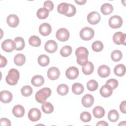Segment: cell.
Wrapping results in <instances>:
<instances>
[{
  "label": "cell",
  "mask_w": 126,
  "mask_h": 126,
  "mask_svg": "<svg viewBox=\"0 0 126 126\" xmlns=\"http://www.w3.org/2000/svg\"><path fill=\"white\" fill-rule=\"evenodd\" d=\"M15 44V50L17 51L22 50L25 46V43L24 39L21 37H16L14 40Z\"/></svg>",
  "instance_id": "cell-23"
},
{
  "label": "cell",
  "mask_w": 126,
  "mask_h": 126,
  "mask_svg": "<svg viewBox=\"0 0 126 126\" xmlns=\"http://www.w3.org/2000/svg\"><path fill=\"white\" fill-rule=\"evenodd\" d=\"M106 84L109 85L113 89H115L118 86V81L115 79H110L107 81Z\"/></svg>",
  "instance_id": "cell-43"
},
{
  "label": "cell",
  "mask_w": 126,
  "mask_h": 126,
  "mask_svg": "<svg viewBox=\"0 0 126 126\" xmlns=\"http://www.w3.org/2000/svg\"><path fill=\"white\" fill-rule=\"evenodd\" d=\"M69 32L65 28H61L59 29L56 34V36L57 39L62 42L67 41L69 39Z\"/></svg>",
  "instance_id": "cell-6"
},
{
  "label": "cell",
  "mask_w": 126,
  "mask_h": 126,
  "mask_svg": "<svg viewBox=\"0 0 126 126\" xmlns=\"http://www.w3.org/2000/svg\"><path fill=\"white\" fill-rule=\"evenodd\" d=\"M20 77V74L17 69L15 68L10 69L8 75L5 78V81L10 85H16Z\"/></svg>",
  "instance_id": "cell-3"
},
{
  "label": "cell",
  "mask_w": 126,
  "mask_h": 126,
  "mask_svg": "<svg viewBox=\"0 0 126 126\" xmlns=\"http://www.w3.org/2000/svg\"><path fill=\"white\" fill-rule=\"evenodd\" d=\"M51 93L50 88H43L36 92L35 95V99L38 102L42 104L45 102L47 97L51 95Z\"/></svg>",
  "instance_id": "cell-2"
},
{
  "label": "cell",
  "mask_w": 126,
  "mask_h": 126,
  "mask_svg": "<svg viewBox=\"0 0 126 126\" xmlns=\"http://www.w3.org/2000/svg\"><path fill=\"white\" fill-rule=\"evenodd\" d=\"M26 62V57L23 54H17L14 58V62L16 65L22 66Z\"/></svg>",
  "instance_id": "cell-28"
},
{
  "label": "cell",
  "mask_w": 126,
  "mask_h": 126,
  "mask_svg": "<svg viewBox=\"0 0 126 126\" xmlns=\"http://www.w3.org/2000/svg\"><path fill=\"white\" fill-rule=\"evenodd\" d=\"M101 13L104 15H107L111 14L113 11V6L108 3H105L102 5L100 8Z\"/></svg>",
  "instance_id": "cell-25"
},
{
  "label": "cell",
  "mask_w": 126,
  "mask_h": 126,
  "mask_svg": "<svg viewBox=\"0 0 126 126\" xmlns=\"http://www.w3.org/2000/svg\"><path fill=\"white\" fill-rule=\"evenodd\" d=\"M72 48L69 45H66L63 47L60 50V54L62 56L67 57L69 56L72 53Z\"/></svg>",
  "instance_id": "cell-36"
},
{
  "label": "cell",
  "mask_w": 126,
  "mask_h": 126,
  "mask_svg": "<svg viewBox=\"0 0 126 126\" xmlns=\"http://www.w3.org/2000/svg\"><path fill=\"white\" fill-rule=\"evenodd\" d=\"M100 14L96 11H92L87 16L88 22L91 25H96L100 21Z\"/></svg>",
  "instance_id": "cell-10"
},
{
  "label": "cell",
  "mask_w": 126,
  "mask_h": 126,
  "mask_svg": "<svg viewBox=\"0 0 126 126\" xmlns=\"http://www.w3.org/2000/svg\"><path fill=\"white\" fill-rule=\"evenodd\" d=\"M6 22L9 27L15 28L19 23V19L16 15L10 14L7 16L6 18Z\"/></svg>",
  "instance_id": "cell-16"
},
{
  "label": "cell",
  "mask_w": 126,
  "mask_h": 126,
  "mask_svg": "<svg viewBox=\"0 0 126 126\" xmlns=\"http://www.w3.org/2000/svg\"><path fill=\"white\" fill-rule=\"evenodd\" d=\"M92 48L94 52H100L103 49V44L100 41L97 40L93 42L92 45Z\"/></svg>",
  "instance_id": "cell-38"
},
{
  "label": "cell",
  "mask_w": 126,
  "mask_h": 126,
  "mask_svg": "<svg viewBox=\"0 0 126 126\" xmlns=\"http://www.w3.org/2000/svg\"><path fill=\"white\" fill-rule=\"evenodd\" d=\"M75 55L77 57V63L78 64L83 66L88 62L89 51L84 47H80L76 50Z\"/></svg>",
  "instance_id": "cell-1"
},
{
  "label": "cell",
  "mask_w": 126,
  "mask_h": 126,
  "mask_svg": "<svg viewBox=\"0 0 126 126\" xmlns=\"http://www.w3.org/2000/svg\"><path fill=\"white\" fill-rule=\"evenodd\" d=\"M79 70L75 66H71L67 68L65 71L66 77L70 80H73L77 78L79 75Z\"/></svg>",
  "instance_id": "cell-11"
},
{
  "label": "cell",
  "mask_w": 126,
  "mask_h": 126,
  "mask_svg": "<svg viewBox=\"0 0 126 126\" xmlns=\"http://www.w3.org/2000/svg\"><path fill=\"white\" fill-rule=\"evenodd\" d=\"M37 17L40 19H45L49 15V11L45 8H39L36 12Z\"/></svg>",
  "instance_id": "cell-33"
},
{
  "label": "cell",
  "mask_w": 126,
  "mask_h": 126,
  "mask_svg": "<svg viewBox=\"0 0 126 126\" xmlns=\"http://www.w3.org/2000/svg\"><path fill=\"white\" fill-rule=\"evenodd\" d=\"M41 40L39 37L36 35L31 36L29 39V44L33 47H38L41 45Z\"/></svg>",
  "instance_id": "cell-35"
},
{
  "label": "cell",
  "mask_w": 126,
  "mask_h": 126,
  "mask_svg": "<svg viewBox=\"0 0 126 126\" xmlns=\"http://www.w3.org/2000/svg\"><path fill=\"white\" fill-rule=\"evenodd\" d=\"M94 64L91 62H88V63L85 65L82 66V72L85 75H90L92 74L94 71Z\"/></svg>",
  "instance_id": "cell-24"
},
{
  "label": "cell",
  "mask_w": 126,
  "mask_h": 126,
  "mask_svg": "<svg viewBox=\"0 0 126 126\" xmlns=\"http://www.w3.org/2000/svg\"><path fill=\"white\" fill-rule=\"evenodd\" d=\"M31 83L35 87H40L43 85L44 79L41 75H36L32 78Z\"/></svg>",
  "instance_id": "cell-21"
},
{
  "label": "cell",
  "mask_w": 126,
  "mask_h": 126,
  "mask_svg": "<svg viewBox=\"0 0 126 126\" xmlns=\"http://www.w3.org/2000/svg\"><path fill=\"white\" fill-rule=\"evenodd\" d=\"M0 124L1 126H11V122L10 121L5 118H2L0 120Z\"/></svg>",
  "instance_id": "cell-45"
},
{
  "label": "cell",
  "mask_w": 126,
  "mask_h": 126,
  "mask_svg": "<svg viewBox=\"0 0 126 126\" xmlns=\"http://www.w3.org/2000/svg\"><path fill=\"white\" fill-rule=\"evenodd\" d=\"M113 89L108 85L106 84L102 86L99 91L100 94L104 97H108L111 95L113 93Z\"/></svg>",
  "instance_id": "cell-18"
},
{
  "label": "cell",
  "mask_w": 126,
  "mask_h": 126,
  "mask_svg": "<svg viewBox=\"0 0 126 126\" xmlns=\"http://www.w3.org/2000/svg\"><path fill=\"white\" fill-rule=\"evenodd\" d=\"M41 116L40 111L37 108H32L28 113V118L32 122H34L38 121Z\"/></svg>",
  "instance_id": "cell-7"
},
{
  "label": "cell",
  "mask_w": 126,
  "mask_h": 126,
  "mask_svg": "<svg viewBox=\"0 0 126 126\" xmlns=\"http://www.w3.org/2000/svg\"><path fill=\"white\" fill-rule=\"evenodd\" d=\"M44 48L47 52L49 53H54L58 49V45L55 41L50 40L45 43Z\"/></svg>",
  "instance_id": "cell-12"
},
{
  "label": "cell",
  "mask_w": 126,
  "mask_h": 126,
  "mask_svg": "<svg viewBox=\"0 0 126 126\" xmlns=\"http://www.w3.org/2000/svg\"><path fill=\"white\" fill-rule=\"evenodd\" d=\"M80 118L81 120L83 122L88 123L91 121L92 119V116L89 112L87 111H84L81 113Z\"/></svg>",
  "instance_id": "cell-41"
},
{
  "label": "cell",
  "mask_w": 126,
  "mask_h": 126,
  "mask_svg": "<svg viewBox=\"0 0 126 126\" xmlns=\"http://www.w3.org/2000/svg\"><path fill=\"white\" fill-rule=\"evenodd\" d=\"M84 91V88L83 85L79 83H75L72 86V91L76 95L81 94Z\"/></svg>",
  "instance_id": "cell-27"
},
{
  "label": "cell",
  "mask_w": 126,
  "mask_h": 126,
  "mask_svg": "<svg viewBox=\"0 0 126 126\" xmlns=\"http://www.w3.org/2000/svg\"><path fill=\"white\" fill-rule=\"evenodd\" d=\"M21 92L23 96H29L32 93V89L30 86L26 85L22 88L21 89Z\"/></svg>",
  "instance_id": "cell-40"
},
{
  "label": "cell",
  "mask_w": 126,
  "mask_h": 126,
  "mask_svg": "<svg viewBox=\"0 0 126 126\" xmlns=\"http://www.w3.org/2000/svg\"><path fill=\"white\" fill-rule=\"evenodd\" d=\"M44 6L49 11H50L54 8V4L51 0H46L44 2Z\"/></svg>",
  "instance_id": "cell-44"
},
{
  "label": "cell",
  "mask_w": 126,
  "mask_h": 126,
  "mask_svg": "<svg viewBox=\"0 0 126 126\" xmlns=\"http://www.w3.org/2000/svg\"><path fill=\"white\" fill-rule=\"evenodd\" d=\"M81 102L83 106L89 108L91 107L94 104V98L92 95L90 94H86L82 97Z\"/></svg>",
  "instance_id": "cell-17"
},
{
  "label": "cell",
  "mask_w": 126,
  "mask_h": 126,
  "mask_svg": "<svg viewBox=\"0 0 126 126\" xmlns=\"http://www.w3.org/2000/svg\"><path fill=\"white\" fill-rule=\"evenodd\" d=\"M76 9L75 7L73 5L69 3V9L65 15L67 17H72L76 14Z\"/></svg>",
  "instance_id": "cell-42"
},
{
  "label": "cell",
  "mask_w": 126,
  "mask_h": 126,
  "mask_svg": "<svg viewBox=\"0 0 126 126\" xmlns=\"http://www.w3.org/2000/svg\"><path fill=\"white\" fill-rule=\"evenodd\" d=\"M38 64L41 66H46L48 65L50 63V59L48 56L46 55H41L37 59Z\"/></svg>",
  "instance_id": "cell-29"
},
{
  "label": "cell",
  "mask_w": 126,
  "mask_h": 126,
  "mask_svg": "<svg viewBox=\"0 0 126 126\" xmlns=\"http://www.w3.org/2000/svg\"><path fill=\"white\" fill-rule=\"evenodd\" d=\"M123 54L121 51L118 50L113 51L111 54V58L112 61L114 62L120 61L122 58Z\"/></svg>",
  "instance_id": "cell-37"
},
{
  "label": "cell",
  "mask_w": 126,
  "mask_h": 126,
  "mask_svg": "<svg viewBox=\"0 0 126 126\" xmlns=\"http://www.w3.org/2000/svg\"><path fill=\"white\" fill-rule=\"evenodd\" d=\"M97 73L99 76L101 77L105 78L110 75V68L106 65H101L98 67L97 69Z\"/></svg>",
  "instance_id": "cell-19"
},
{
  "label": "cell",
  "mask_w": 126,
  "mask_h": 126,
  "mask_svg": "<svg viewBox=\"0 0 126 126\" xmlns=\"http://www.w3.org/2000/svg\"><path fill=\"white\" fill-rule=\"evenodd\" d=\"M94 35V30L90 27H84L80 32V36L81 38L85 41L92 39Z\"/></svg>",
  "instance_id": "cell-4"
},
{
  "label": "cell",
  "mask_w": 126,
  "mask_h": 126,
  "mask_svg": "<svg viewBox=\"0 0 126 126\" xmlns=\"http://www.w3.org/2000/svg\"><path fill=\"white\" fill-rule=\"evenodd\" d=\"M0 67H4L7 64V60H6V59L4 57L0 55Z\"/></svg>",
  "instance_id": "cell-47"
},
{
  "label": "cell",
  "mask_w": 126,
  "mask_h": 126,
  "mask_svg": "<svg viewBox=\"0 0 126 126\" xmlns=\"http://www.w3.org/2000/svg\"><path fill=\"white\" fill-rule=\"evenodd\" d=\"M119 118V114L117 110L113 109L110 110L108 114V118L109 120L113 123L116 122Z\"/></svg>",
  "instance_id": "cell-32"
},
{
  "label": "cell",
  "mask_w": 126,
  "mask_h": 126,
  "mask_svg": "<svg viewBox=\"0 0 126 126\" xmlns=\"http://www.w3.org/2000/svg\"><path fill=\"white\" fill-rule=\"evenodd\" d=\"M1 48L6 52L9 53L12 52L14 49H15V42L11 39H6L2 43Z\"/></svg>",
  "instance_id": "cell-9"
},
{
  "label": "cell",
  "mask_w": 126,
  "mask_h": 126,
  "mask_svg": "<svg viewBox=\"0 0 126 126\" xmlns=\"http://www.w3.org/2000/svg\"><path fill=\"white\" fill-rule=\"evenodd\" d=\"M75 2L77 3L79 5H83L86 2V0H75Z\"/></svg>",
  "instance_id": "cell-49"
},
{
  "label": "cell",
  "mask_w": 126,
  "mask_h": 126,
  "mask_svg": "<svg viewBox=\"0 0 126 126\" xmlns=\"http://www.w3.org/2000/svg\"><path fill=\"white\" fill-rule=\"evenodd\" d=\"M123 19L120 16L114 15L109 20V25L112 29H118L123 25Z\"/></svg>",
  "instance_id": "cell-5"
},
{
  "label": "cell",
  "mask_w": 126,
  "mask_h": 126,
  "mask_svg": "<svg viewBox=\"0 0 126 126\" xmlns=\"http://www.w3.org/2000/svg\"><path fill=\"white\" fill-rule=\"evenodd\" d=\"M68 87L64 84L59 85L57 89V93L61 95H65L68 93Z\"/></svg>",
  "instance_id": "cell-34"
},
{
  "label": "cell",
  "mask_w": 126,
  "mask_h": 126,
  "mask_svg": "<svg viewBox=\"0 0 126 126\" xmlns=\"http://www.w3.org/2000/svg\"><path fill=\"white\" fill-rule=\"evenodd\" d=\"M41 108L43 112L46 114L51 113L54 111V106L49 102H45L42 103Z\"/></svg>",
  "instance_id": "cell-30"
},
{
  "label": "cell",
  "mask_w": 126,
  "mask_h": 126,
  "mask_svg": "<svg viewBox=\"0 0 126 126\" xmlns=\"http://www.w3.org/2000/svg\"><path fill=\"white\" fill-rule=\"evenodd\" d=\"M98 87V83L94 80H89L87 84V87L89 91H95Z\"/></svg>",
  "instance_id": "cell-39"
},
{
  "label": "cell",
  "mask_w": 126,
  "mask_h": 126,
  "mask_svg": "<svg viewBox=\"0 0 126 126\" xmlns=\"http://www.w3.org/2000/svg\"><path fill=\"white\" fill-rule=\"evenodd\" d=\"M12 113L17 118L22 117L25 114V109L21 105H16L13 108Z\"/></svg>",
  "instance_id": "cell-20"
},
{
  "label": "cell",
  "mask_w": 126,
  "mask_h": 126,
  "mask_svg": "<svg viewBox=\"0 0 126 126\" xmlns=\"http://www.w3.org/2000/svg\"><path fill=\"white\" fill-rule=\"evenodd\" d=\"M115 74L118 76H123L126 73V67L123 64H119L115 66L114 69Z\"/></svg>",
  "instance_id": "cell-26"
},
{
  "label": "cell",
  "mask_w": 126,
  "mask_h": 126,
  "mask_svg": "<svg viewBox=\"0 0 126 126\" xmlns=\"http://www.w3.org/2000/svg\"><path fill=\"white\" fill-rule=\"evenodd\" d=\"M126 101L124 100V101H123L120 105V109L121 111L124 114H126Z\"/></svg>",
  "instance_id": "cell-46"
},
{
  "label": "cell",
  "mask_w": 126,
  "mask_h": 126,
  "mask_svg": "<svg viewBox=\"0 0 126 126\" xmlns=\"http://www.w3.org/2000/svg\"><path fill=\"white\" fill-rule=\"evenodd\" d=\"M126 34L120 32H115L113 36V42L117 45H126Z\"/></svg>",
  "instance_id": "cell-8"
},
{
  "label": "cell",
  "mask_w": 126,
  "mask_h": 126,
  "mask_svg": "<svg viewBox=\"0 0 126 126\" xmlns=\"http://www.w3.org/2000/svg\"><path fill=\"white\" fill-rule=\"evenodd\" d=\"M96 126H108V124L105 121H99L98 122L96 125Z\"/></svg>",
  "instance_id": "cell-48"
},
{
  "label": "cell",
  "mask_w": 126,
  "mask_h": 126,
  "mask_svg": "<svg viewBox=\"0 0 126 126\" xmlns=\"http://www.w3.org/2000/svg\"><path fill=\"white\" fill-rule=\"evenodd\" d=\"M39 32L43 36L49 35L52 32V28L50 25L47 23H42L39 27Z\"/></svg>",
  "instance_id": "cell-14"
},
{
  "label": "cell",
  "mask_w": 126,
  "mask_h": 126,
  "mask_svg": "<svg viewBox=\"0 0 126 126\" xmlns=\"http://www.w3.org/2000/svg\"><path fill=\"white\" fill-rule=\"evenodd\" d=\"M12 94L8 91H2L0 93V100L2 103H8L10 102L12 99Z\"/></svg>",
  "instance_id": "cell-15"
},
{
  "label": "cell",
  "mask_w": 126,
  "mask_h": 126,
  "mask_svg": "<svg viewBox=\"0 0 126 126\" xmlns=\"http://www.w3.org/2000/svg\"><path fill=\"white\" fill-rule=\"evenodd\" d=\"M47 76L51 80L57 79L60 75V71L56 67H51L47 71Z\"/></svg>",
  "instance_id": "cell-13"
},
{
  "label": "cell",
  "mask_w": 126,
  "mask_h": 126,
  "mask_svg": "<svg viewBox=\"0 0 126 126\" xmlns=\"http://www.w3.org/2000/svg\"><path fill=\"white\" fill-rule=\"evenodd\" d=\"M93 113L94 117L100 119L102 118L105 115V110L104 108L100 106H95L93 110Z\"/></svg>",
  "instance_id": "cell-22"
},
{
  "label": "cell",
  "mask_w": 126,
  "mask_h": 126,
  "mask_svg": "<svg viewBox=\"0 0 126 126\" xmlns=\"http://www.w3.org/2000/svg\"><path fill=\"white\" fill-rule=\"evenodd\" d=\"M69 9V3L62 2L59 4L57 7L58 12L62 14L65 15Z\"/></svg>",
  "instance_id": "cell-31"
}]
</instances>
